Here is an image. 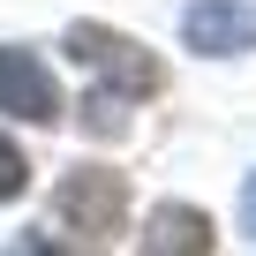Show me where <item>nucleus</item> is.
<instances>
[{
  "instance_id": "obj_1",
  "label": "nucleus",
  "mask_w": 256,
  "mask_h": 256,
  "mask_svg": "<svg viewBox=\"0 0 256 256\" xmlns=\"http://www.w3.org/2000/svg\"><path fill=\"white\" fill-rule=\"evenodd\" d=\"M68 53H76L83 68H98V76L113 83V98H120V90H128V98H144V90L166 83V68H158L136 38H113L106 23H76V30H68Z\"/></svg>"
},
{
  "instance_id": "obj_2",
  "label": "nucleus",
  "mask_w": 256,
  "mask_h": 256,
  "mask_svg": "<svg viewBox=\"0 0 256 256\" xmlns=\"http://www.w3.org/2000/svg\"><path fill=\"white\" fill-rule=\"evenodd\" d=\"M53 211H60V226H68V234L98 241V234H113V226H120V211H128V181H120V174H106V166H83V174H68V181H60Z\"/></svg>"
},
{
  "instance_id": "obj_3",
  "label": "nucleus",
  "mask_w": 256,
  "mask_h": 256,
  "mask_svg": "<svg viewBox=\"0 0 256 256\" xmlns=\"http://www.w3.org/2000/svg\"><path fill=\"white\" fill-rule=\"evenodd\" d=\"M0 113L38 120V128H53V120H60V83H53L30 53H16V46H0Z\"/></svg>"
},
{
  "instance_id": "obj_4",
  "label": "nucleus",
  "mask_w": 256,
  "mask_h": 256,
  "mask_svg": "<svg viewBox=\"0 0 256 256\" xmlns=\"http://www.w3.org/2000/svg\"><path fill=\"white\" fill-rule=\"evenodd\" d=\"M188 46L196 53H248L256 46V0H196L188 8Z\"/></svg>"
},
{
  "instance_id": "obj_5",
  "label": "nucleus",
  "mask_w": 256,
  "mask_h": 256,
  "mask_svg": "<svg viewBox=\"0 0 256 256\" xmlns=\"http://www.w3.org/2000/svg\"><path fill=\"white\" fill-rule=\"evenodd\" d=\"M144 256H211V218H204V211H188V204H166V211L151 218Z\"/></svg>"
},
{
  "instance_id": "obj_6",
  "label": "nucleus",
  "mask_w": 256,
  "mask_h": 256,
  "mask_svg": "<svg viewBox=\"0 0 256 256\" xmlns=\"http://www.w3.org/2000/svg\"><path fill=\"white\" fill-rule=\"evenodd\" d=\"M23 181H30L23 151H16V144H0V204H8V196H23Z\"/></svg>"
},
{
  "instance_id": "obj_7",
  "label": "nucleus",
  "mask_w": 256,
  "mask_h": 256,
  "mask_svg": "<svg viewBox=\"0 0 256 256\" xmlns=\"http://www.w3.org/2000/svg\"><path fill=\"white\" fill-rule=\"evenodd\" d=\"M241 218H248V234H256V181H248V196H241Z\"/></svg>"
}]
</instances>
